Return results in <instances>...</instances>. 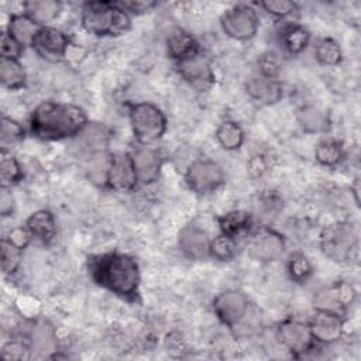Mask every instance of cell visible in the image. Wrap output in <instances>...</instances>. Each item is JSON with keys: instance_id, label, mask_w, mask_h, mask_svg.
I'll list each match as a JSON object with an SVG mask.
<instances>
[{"instance_id": "cell-1", "label": "cell", "mask_w": 361, "mask_h": 361, "mask_svg": "<svg viewBox=\"0 0 361 361\" xmlns=\"http://www.w3.org/2000/svg\"><path fill=\"white\" fill-rule=\"evenodd\" d=\"M89 269L93 281L123 299H134L140 286L137 261L123 252H106L92 257Z\"/></svg>"}, {"instance_id": "cell-2", "label": "cell", "mask_w": 361, "mask_h": 361, "mask_svg": "<svg viewBox=\"0 0 361 361\" xmlns=\"http://www.w3.org/2000/svg\"><path fill=\"white\" fill-rule=\"evenodd\" d=\"M86 123V114L79 106L51 100L39 103L30 118L31 131L47 141L73 137Z\"/></svg>"}, {"instance_id": "cell-3", "label": "cell", "mask_w": 361, "mask_h": 361, "mask_svg": "<svg viewBox=\"0 0 361 361\" xmlns=\"http://www.w3.org/2000/svg\"><path fill=\"white\" fill-rule=\"evenodd\" d=\"M80 24L93 35H120L130 28V16L114 1H87L80 10Z\"/></svg>"}, {"instance_id": "cell-4", "label": "cell", "mask_w": 361, "mask_h": 361, "mask_svg": "<svg viewBox=\"0 0 361 361\" xmlns=\"http://www.w3.org/2000/svg\"><path fill=\"white\" fill-rule=\"evenodd\" d=\"M320 248L334 262L357 261L358 237L355 227L350 221L329 224L320 234Z\"/></svg>"}, {"instance_id": "cell-5", "label": "cell", "mask_w": 361, "mask_h": 361, "mask_svg": "<svg viewBox=\"0 0 361 361\" xmlns=\"http://www.w3.org/2000/svg\"><path fill=\"white\" fill-rule=\"evenodd\" d=\"M130 121L135 138L144 144H152L159 140L166 130V118L159 107L142 102L131 106Z\"/></svg>"}, {"instance_id": "cell-6", "label": "cell", "mask_w": 361, "mask_h": 361, "mask_svg": "<svg viewBox=\"0 0 361 361\" xmlns=\"http://www.w3.org/2000/svg\"><path fill=\"white\" fill-rule=\"evenodd\" d=\"M220 24L227 37L245 41L257 34L258 17L255 10L250 6L237 4L221 14Z\"/></svg>"}, {"instance_id": "cell-7", "label": "cell", "mask_w": 361, "mask_h": 361, "mask_svg": "<svg viewBox=\"0 0 361 361\" xmlns=\"http://www.w3.org/2000/svg\"><path fill=\"white\" fill-rule=\"evenodd\" d=\"M185 180L193 192L206 195L214 192L223 185L224 172L221 166L214 161L196 159L188 166L185 172Z\"/></svg>"}, {"instance_id": "cell-8", "label": "cell", "mask_w": 361, "mask_h": 361, "mask_svg": "<svg viewBox=\"0 0 361 361\" xmlns=\"http://www.w3.org/2000/svg\"><path fill=\"white\" fill-rule=\"evenodd\" d=\"M213 310L223 324L235 329L248 316L250 302L241 290L228 289L216 296L213 300Z\"/></svg>"}, {"instance_id": "cell-9", "label": "cell", "mask_w": 361, "mask_h": 361, "mask_svg": "<svg viewBox=\"0 0 361 361\" xmlns=\"http://www.w3.org/2000/svg\"><path fill=\"white\" fill-rule=\"evenodd\" d=\"M72 138V145L76 152L89 158L97 152L107 151L111 140V130L102 123L87 121Z\"/></svg>"}, {"instance_id": "cell-10", "label": "cell", "mask_w": 361, "mask_h": 361, "mask_svg": "<svg viewBox=\"0 0 361 361\" xmlns=\"http://www.w3.org/2000/svg\"><path fill=\"white\" fill-rule=\"evenodd\" d=\"M276 337L281 341V344L296 357H300L302 354L309 351L313 343L309 324H305L293 319L283 320L278 326Z\"/></svg>"}, {"instance_id": "cell-11", "label": "cell", "mask_w": 361, "mask_h": 361, "mask_svg": "<svg viewBox=\"0 0 361 361\" xmlns=\"http://www.w3.org/2000/svg\"><path fill=\"white\" fill-rule=\"evenodd\" d=\"M355 299V289L347 282H337L329 288L320 289L313 299L314 307L320 312L340 314Z\"/></svg>"}, {"instance_id": "cell-12", "label": "cell", "mask_w": 361, "mask_h": 361, "mask_svg": "<svg viewBox=\"0 0 361 361\" xmlns=\"http://www.w3.org/2000/svg\"><path fill=\"white\" fill-rule=\"evenodd\" d=\"M178 72L183 80L197 90H206L214 83V72L206 56L195 54L178 62Z\"/></svg>"}, {"instance_id": "cell-13", "label": "cell", "mask_w": 361, "mask_h": 361, "mask_svg": "<svg viewBox=\"0 0 361 361\" xmlns=\"http://www.w3.org/2000/svg\"><path fill=\"white\" fill-rule=\"evenodd\" d=\"M31 47L44 59L59 61L68 52L69 39L61 30L45 25L39 28Z\"/></svg>"}, {"instance_id": "cell-14", "label": "cell", "mask_w": 361, "mask_h": 361, "mask_svg": "<svg viewBox=\"0 0 361 361\" xmlns=\"http://www.w3.org/2000/svg\"><path fill=\"white\" fill-rule=\"evenodd\" d=\"M245 92L254 102L262 106L278 103L283 96V89L276 78L262 73L251 75L245 82Z\"/></svg>"}, {"instance_id": "cell-15", "label": "cell", "mask_w": 361, "mask_h": 361, "mask_svg": "<svg viewBox=\"0 0 361 361\" xmlns=\"http://www.w3.org/2000/svg\"><path fill=\"white\" fill-rule=\"evenodd\" d=\"M131 159L137 180L140 183L149 185L158 179L162 166V158L158 149L151 147H140L131 154Z\"/></svg>"}, {"instance_id": "cell-16", "label": "cell", "mask_w": 361, "mask_h": 361, "mask_svg": "<svg viewBox=\"0 0 361 361\" xmlns=\"http://www.w3.org/2000/svg\"><path fill=\"white\" fill-rule=\"evenodd\" d=\"M180 251L190 259H203L210 255V238L197 226H185L178 235Z\"/></svg>"}, {"instance_id": "cell-17", "label": "cell", "mask_w": 361, "mask_h": 361, "mask_svg": "<svg viewBox=\"0 0 361 361\" xmlns=\"http://www.w3.org/2000/svg\"><path fill=\"white\" fill-rule=\"evenodd\" d=\"M309 329L313 340L323 344H331L341 337L343 320L340 314L317 310V313L310 320Z\"/></svg>"}, {"instance_id": "cell-18", "label": "cell", "mask_w": 361, "mask_h": 361, "mask_svg": "<svg viewBox=\"0 0 361 361\" xmlns=\"http://www.w3.org/2000/svg\"><path fill=\"white\" fill-rule=\"evenodd\" d=\"M137 182L131 155L124 152L113 154L107 186L114 190H131Z\"/></svg>"}, {"instance_id": "cell-19", "label": "cell", "mask_w": 361, "mask_h": 361, "mask_svg": "<svg viewBox=\"0 0 361 361\" xmlns=\"http://www.w3.org/2000/svg\"><path fill=\"white\" fill-rule=\"evenodd\" d=\"M285 250V241L281 234L272 230H264L257 234L250 245V254L252 258L269 262L278 259Z\"/></svg>"}, {"instance_id": "cell-20", "label": "cell", "mask_w": 361, "mask_h": 361, "mask_svg": "<svg viewBox=\"0 0 361 361\" xmlns=\"http://www.w3.org/2000/svg\"><path fill=\"white\" fill-rule=\"evenodd\" d=\"M166 51L171 58L176 62L183 61L199 52L197 42L195 38L185 30L176 27L172 28L166 35Z\"/></svg>"}, {"instance_id": "cell-21", "label": "cell", "mask_w": 361, "mask_h": 361, "mask_svg": "<svg viewBox=\"0 0 361 361\" xmlns=\"http://www.w3.org/2000/svg\"><path fill=\"white\" fill-rule=\"evenodd\" d=\"M278 39L286 52L295 55L307 47L310 41V32L307 28L298 23H288L279 30Z\"/></svg>"}, {"instance_id": "cell-22", "label": "cell", "mask_w": 361, "mask_h": 361, "mask_svg": "<svg viewBox=\"0 0 361 361\" xmlns=\"http://www.w3.org/2000/svg\"><path fill=\"white\" fill-rule=\"evenodd\" d=\"M25 227L28 228L32 237H35L42 243H49L51 240H54L56 234V224H55L54 214L48 210H37L35 213H32L27 219Z\"/></svg>"}, {"instance_id": "cell-23", "label": "cell", "mask_w": 361, "mask_h": 361, "mask_svg": "<svg viewBox=\"0 0 361 361\" xmlns=\"http://www.w3.org/2000/svg\"><path fill=\"white\" fill-rule=\"evenodd\" d=\"M298 121L300 127L310 134L324 133L330 127L329 114L314 104H306L298 110Z\"/></svg>"}, {"instance_id": "cell-24", "label": "cell", "mask_w": 361, "mask_h": 361, "mask_svg": "<svg viewBox=\"0 0 361 361\" xmlns=\"http://www.w3.org/2000/svg\"><path fill=\"white\" fill-rule=\"evenodd\" d=\"M39 28H41V25L37 24L27 14H13L8 21L7 32L24 47V45L32 44Z\"/></svg>"}, {"instance_id": "cell-25", "label": "cell", "mask_w": 361, "mask_h": 361, "mask_svg": "<svg viewBox=\"0 0 361 361\" xmlns=\"http://www.w3.org/2000/svg\"><path fill=\"white\" fill-rule=\"evenodd\" d=\"M24 10L28 17H31L37 24L45 27V24L55 20L61 10L62 3L56 0H30L24 3Z\"/></svg>"}, {"instance_id": "cell-26", "label": "cell", "mask_w": 361, "mask_h": 361, "mask_svg": "<svg viewBox=\"0 0 361 361\" xmlns=\"http://www.w3.org/2000/svg\"><path fill=\"white\" fill-rule=\"evenodd\" d=\"M30 348L38 354H49L56 350V336L47 322H37L30 331Z\"/></svg>"}, {"instance_id": "cell-27", "label": "cell", "mask_w": 361, "mask_h": 361, "mask_svg": "<svg viewBox=\"0 0 361 361\" xmlns=\"http://www.w3.org/2000/svg\"><path fill=\"white\" fill-rule=\"evenodd\" d=\"M111 159L113 155L109 154L107 151L97 152L87 159V176L89 179L97 185V186H106L109 180V173L111 168Z\"/></svg>"}, {"instance_id": "cell-28", "label": "cell", "mask_w": 361, "mask_h": 361, "mask_svg": "<svg viewBox=\"0 0 361 361\" xmlns=\"http://www.w3.org/2000/svg\"><path fill=\"white\" fill-rule=\"evenodd\" d=\"M252 224L251 214L244 210H233L221 217H219V226L221 234L235 237L244 231H247Z\"/></svg>"}, {"instance_id": "cell-29", "label": "cell", "mask_w": 361, "mask_h": 361, "mask_svg": "<svg viewBox=\"0 0 361 361\" xmlns=\"http://www.w3.org/2000/svg\"><path fill=\"white\" fill-rule=\"evenodd\" d=\"M27 79L23 65L17 59L1 58L0 61V80L7 89H20L24 86Z\"/></svg>"}, {"instance_id": "cell-30", "label": "cell", "mask_w": 361, "mask_h": 361, "mask_svg": "<svg viewBox=\"0 0 361 361\" xmlns=\"http://www.w3.org/2000/svg\"><path fill=\"white\" fill-rule=\"evenodd\" d=\"M314 158L324 166H334L344 158V148L337 140H322L314 149Z\"/></svg>"}, {"instance_id": "cell-31", "label": "cell", "mask_w": 361, "mask_h": 361, "mask_svg": "<svg viewBox=\"0 0 361 361\" xmlns=\"http://www.w3.org/2000/svg\"><path fill=\"white\" fill-rule=\"evenodd\" d=\"M217 142L227 151L237 149L244 142V131L234 121H224L216 130Z\"/></svg>"}, {"instance_id": "cell-32", "label": "cell", "mask_w": 361, "mask_h": 361, "mask_svg": "<svg viewBox=\"0 0 361 361\" xmlns=\"http://www.w3.org/2000/svg\"><path fill=\"white\" fill-rule=\"evenodd\" d=\"M0 171H1V188H10L21 179V168L18 161L6 148L0 152Z\"/></svg>"}, {"instance_id": "cell-33", "label": "cell", "mask_w": 361, "mask_h": 361, "mask_svg": "<svg viewBox=\"0 0 361 361\" xmlns=\"http://www.w3.org/2000/svg\"><path fill=\"white\" fill-rule=\"evenodd\" d=\"M316 59L326 66H334L341 61V48L333 38H322L314 47Z\"/></svg>"}, {"instance_id": "cell-34", "label": "cell", "mask_w": 361, "mask_h": 361, "mask_svg": "<svg viewBox=\"0 0 361 361\" xmlns=\"http://www.w3.org/2000/svg\"><path fill=\"white\" fill-rule=\"evenodd\" d=\"M313 272L312 264L306 255L295 252L288 259V274L295 282H305Z\"/></svg>"}, {"instance_id": "cell-35", "label": "cell", "mask_w": 361, "mask_h": 361, "mask_svg": "<svg viewBox=\"0 0 361 361\" xmlns=\"http://www.w3.org/2000/svg\"><path fill=\"white\" fill-rule=\"evenodd\" d=\"M235 254V241L234 237L220 234L216 238L210 240V257L217 261H230Z\"/></svg>"}, {"instance_id": "cell-36", "label": "cell", "mask_w": 361, "mask_h": 361, "mask_svg": "<svg viewBox=\"0 0 361 361\" xmlns=\"http://www.w3.org/2000/svg\"><path fill=\"white\" fill-rule=\"evenodd\" d=\"M21 251L23 250L14 247L6 238L1 241V269L6 275L17 271L21 261Z\"/></svg>"}, {"instance_id": "cell-37", "label": "cell", "mask_w": 361, "mask_h": 361, "mask_svg": "<svg viewBox=\"0 0 361 361\" xmlns=\"http://www.w3.org/2000/svg\"><path fill=\"white\" fill-rule=\"evenodd\" d=\"M1 144L3 148H6V145L8 144H14L18 142L20 140H23L24 137V130L21 127L20 123H17L16 120L3 116L1 118Z\"/></svg>"}, {"instance_id": "cell-38", "label": "cell", "mask_w": 361, "mask_h": 361, "mask_svg": "<svg viewBox=\"0 0 361 361\" xmlns=\"http://www.w3.org/2000/svg\"><path fill=\"white\" fill-rule=\"evenodd\" d=\"M259 6L276 18H285L296 11V3L289 0H265Z\"/></svg>"}, {"instance_id": "cell-39", "label": "cell", "mask_w": 361, "mask_h": 361, "mask_svg": "<svg viewBox=\"0 0 361 361\" xmlns=\"http://www.w3.org/2000/svg\"><path fill=\"white\" fill-rule=\"evenodd\" d=\"M24 47L16 41L8 32H1L0 37V54L1 58H7V59H18V56L21 55Z\"/></svg>"}, {"instance_id": "cell-40", "label": "cell", "mask_w": 361, "mask_h": 361, "mask_svg": "<svg viewBox=\"0 0 361 361\" xmlns=\"http://www.w3.org/2000/svg\"><path fill=\"white\" fill-rule=\"evenodd\" d=\"M259 73L276 78L279 69H281V59L275 52H267L264 54L259 61Z\"/></svg>"}, {"instance_id": "cell-41", "label": "cell", "mask_w": 361, "mask_h": 361, "mask_svg": "<svg viewBox=\"0 0 361 361\" xmlns=\"http://www.w3.org/2000/svg\"><path fill=\"white\" fill-rule=\"evenodd\" d=\"M118 8L130 14H141L149 11L157 6L155 1H145V0H127V1H114Z\"/></svg>"}, {"instance_id": "cell-42", "label": "cell", "mask_w": 361, "mask_h": 361, "mask_svg": "<svg viewBox=\"0 0 361 361\" xmlns=\"http://www.w3.org/2000/svg\"><path fill=\"white\" fill-rule=\"evenodd\" d=\"M31 237L32 235H31V233L28 231L27 227H14L8 231L6 240L8 243H11L14 247H17L20 250H24L28 245Z\"/></svg>"}, {"instance_id": "cell-43", "label": "cell", "mask_w": 361, "mask_h": 361, "mask_svg": "<svg viewBox=\"0 0 361 361\" xmlns=\"http://www.w3.org/2000/svg\"><path fill=\"white\" fill-rule=\"evenodd\" d=\"M28 351H30V348L18 341H11L3 347V355L6 358H13V360L27 358Z\"/></svg>"}, {"instance_id": "cell-44", "label": "cell", "mask_w": 361, "mask_h": 361, "mask_svg": "<svg viewBox=\"0 0 361 361\" xmlns=\"http://www.w3.org/2000/svg\"><path fill=\"white\" fill-rule=\"evenodd\" d=\"M14 206V199L13 195L7 190V188H1V195H0V212L3 216H8L13 212Z\"/></svg>"}]
</instances>
